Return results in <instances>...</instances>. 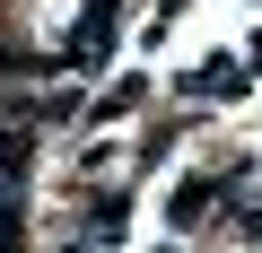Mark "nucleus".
Here are the masks:
<instances>
[{"label": "nucleus", "instance_id": "nucleus-5", "mask_svg": "<svg viewBox=\"0 0 262 253\" xmlns=\"http://www.w3.org/2000/svg\"><path fill=\"white\" fill-rule=\"evenodd\" d=\"M27 175V131H0V192Z\"/></svg>", "mask_w": 262, "mask_h": 253}, {"label": "nucleus", "instance_id": "nucleus-6", "mask_svg": "<svg viewBox=\"0 0 262 253\" xmlns=\"http://www.w3.org/2000/svg\"><path fill=\"white\" fill-rule=\"evenodd\" d=\"M0 253H18V210L0 201Z\"/></svg>", "mask_w": 262, "mask_h": 253}, {"label": "nucleus", "instance_id": "nucleus-1", "mask_svg": "<svg viewBox=\"0 0 262 253\" xmlns=\"http://www.w3.org/2000/svg\"><path fill=\"white\" fill-rule=\"evenodd\" d=\"M105 44H114V9H88V18H79V35L61 44V70H96V61H105Z\"/></svg>", "mask_w": 262, "mask_h": 253}, {"label": "nucleus", "instance_id": "nucleus-2", "mask_svg": "<svg viewBox=\"0 0 262 253\" xmlns=\"http://www.w3.org/2000/svg\"><path fill=\"white\" fill-rule=\"evenodd\" d=\"M245 79H253V70H236V61H210V70H192V79H184V96H245Z\"/></svg>", "mask_w": 262, "mask_h": 253}, {"label": "nucleus", "instance_id": "nucleus-4", "mask_svg": "<svg viewBox=\"0 0 262 253\" xmlns=\"http://www.w3.org/2000/svg\"><path fill=\"white\" fill-rule=\"evenodd\" d=\"M122 218H131V201H122V192H96V210H88V236H122Z\"/></svg>", "mask_w": 262, "mask_h": 253}, {"label": "nucleus", "instance_id": "nucleus-3", "mask_svg": "<svg viewBox=\"0 0 262 253\" xmlns=\"http://www.w3.org/2000/svg\"><path fill=\"white\" fill-rule=\"evenodd\" d=\"M210 201H219V183H210V175H184V183H175V227H192Z\"/></svg>", "mask_w": 262, "mask_h": 253}]
</instances>
